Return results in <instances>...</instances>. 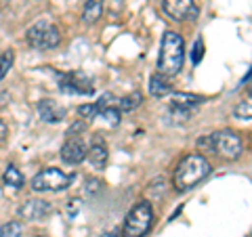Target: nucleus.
Wrapping results in <instances>:
<instances>
[{"label": "nucleus", "instance_id": "obj_1", "mask_svg": "<svg viewBox=\"0 0 252 237\" xmlns=\"http://www.w3.org/2000/svg\"><path fill=\"white\" fill-rule=\"evenodd\" d=\"M210 162L202 153H187L177 166L172 185H175L177 191H189L198 183H202L210 175Z\"/></svg>", "mask_w": 252, "mask_h": 237}, {"label": "nucleus", "instance_id": "obj_2", "mask_svg": "<svg viewBox=\"0 0 252 237\" xmlns=\"http://www.w3.org/2000/svg\"><path fill=\"white\" fill-rule=\"evenodd\" d=\"M185 61V42L183 36L177 31H164L160 44V57H158V69L162 76H177L183 69Z\"/></svg>", "mask_w": 252, "mask_h": 237}, {"label": "nucleus", "instance_id": "obj_3", "mask_svg": "<svg viewBox=\"0 0 252 237\" xmlns=\"http://www.w3.org/2000/svg\"><path fill=\"white\" fill-rule=\"evenodd\" d=\"M152 223H154L152 204L141 200L130 208L128 214H126L124 227H122V237H143L149 233Z\"/></svg>", "mask_w": 252, "mask_h": 237}, {"label": "nucleus", "instance_id": "obj_4", "mask_svg": "<svg viewBox=\"0 0 252 237\" xmlns=\"http://www.w3.org/2000/svg\"><path fill=\"white\" fill-rule=\"evenodd\" d=\"M26 40L36 51H51L61 44V31L51 21H38L26 31Z\"/></svg>", "mask_w": 252, "mask_h": 237}, {"label": "nucleus", "instance_id": "obj_5", "mask_svg": "<svg viewBox=\"0 0 252 237\" xmlns=\"http://www.w3.org/2000/svg\"><path fill=\"white\" fill-rule=\"evenodd\" d=\"M212 151H217L225 160H238L244 151L242 137L231 128H223L212 134Z\"/></svg>", "mask_w": 252, "mask_h": 237}, {"label": "nucleus", "instance_id": "obj_6", "mask_svg": "<svg viewBox=\"0 0 252 237\" xmlns=\"http://www.w3.org/2000/svg\"><path fill=\"white\" fill-rule=\"evenodd\" d=\"M72 183V177L65 175L59 168H44L32 178V189L38 193H46V191H63Z\"/></svg>", "mask_w": 252, "mask_h": 237}, {"label": "nucleus", "instance_id": "obj_7", "mask_svg": "<svg viewBox=\"0 0 252 237\" xmlns=\"http://www.w3.org/2000/svg\"><path fill=\"white\" fill-rule=\"evenodd\" d=\"M55 78L59 82V89L63 92H72V94H93L94 86L93 80L82 72H72V74H57L53 72Z\"/></svg>", "mask_w": 252, "mask_h": 237}, {"label": "nucleus", "instance_id": "obj_8", "mask_svg": "<svg viewBox=\"0 0 252 237\" xmlns=\"http://www.w3.org/2000/svg\"><path fill=\"white\" fill-rule=\"evenodd\" d=\"M162 11L175 21L198 17V6L193 0H162Z\"/></svg>", "mask_w": 252, "mask_h": 237}, {"label": "nucleus", "instance_id": "obj_9", "mask_svg": "<svg viewBox=\"0 0 252 237\" xmlns=\"http://www.w3.org/2000/svg\"><path fill=\"white\" fill-rule=\"evenodd\" d=\"M53 212V206L49 202H44V200H26L21 204V206L17 208V214L19 218L23 220H42L46 218Z\"/></svg>", "mask_w": 252, "mask_h": 237}, {"label": "nucleus", "instance_id": "obj_10", "mask_svg": "<svg viewBox=\"0 0 252 237\" xmlns=\"http://www.w3.org/2000/svg\"><path fill=\"white\" fill-rule=\"evenodd\" d=\"M61 160L65 164H80L82 160H86V145L82 139H76V137H69L65 143L61 147Z\"/></svg>", "mask_w": 252, "mask_h": 237}, {"label": "nucleus", "instance_id": "obj_11", "mask_svg": "<svg viewBox=\"0 0 252 237\" xmlns=\"http://www.w3.org/2000/svg\"><path fill=\"white\" fill-rule=\"evenodd\" d=\"M38 116H40V120L46 122V124H57L61 120H65V107H61L57 101H53V99H42V101H38Z\"/></svg>", "mask_w": 252, "mask_h": 237}, {"label": "nucleus", "instance_id": "obj_12", "mask_svg": "<svg viewBox=\"0 0 252 237\" xmlns=\"http://www.w3.org/2000/svg\"><path fill=\"white\" fill-rule=\"evenodd\" d=\"M86 160H89V164L94 170H103L107 166V149H105V143L101 139L94 141L91 145V149H86Z\"/></svg>", "mask_w": 252, "mask_h": 237}, {"label": "nucleus", "instance_id": "obj_13", "mask_svg": "<svg viewBox=\"0 0 252 237\" xmlns=\"http://www.w3.org/2000/svg\"><path fill=\"white\" fill-rule=\"evenodd\" d=\"M204 103V97L200 94H191V92H172V99H170V105L177 107V109H191L195 112V107Z\"/></svg>", "mask_w": 252, "mask_h": 237}, {"label": "nucleus", "instance_id": "obj_14", "mask_svg": "<svg viewBox=\"0 0 252 237\" xmlns=\"http://www.w3.org/2000/svg\"><path fill=\"white\" fill-rule=\"evenodd\" d=\"M149 94L156 97V99L168 97V94H172V84L162 74H154L152 78H149Z\"/></svg>", "mask_w": 252, "mask_h": 237}, {"label": "nucleus", "instance_id": "obj_15", "mask_svg": "<svg viewBox=\"0 0 252 237\" xmlns=\"http://www.w3.org/2000/svg\"><path fill=\"white\" fill-rule=\"evenodd\" d=\"M103 2H105V0H86L84 9H82L84 23H94L101 17V13H103Z\"/></svg>", "mask_w": 252, "mask_h": 237}, {"label": "nucleus", "instance_id": "obj_16", "mask_svg": "<svg viewBox=\"0 0 252 237\" xmlns=\"http://www.w3.org/2000/svg\"><path fill=\"white\" fill-rule=\"evenodd\" d=\"M141 103H143V94L130 92L128 97H122L120 101H118V109H120V112H132V109H137Z\"/></svg>", "mask_w": 252, "mask_h": 237}, {"label": "nucleus", "instance_id": "obj_17", "mask_svg": "<svg viewBox=\"0 0 252 237\" xmlns=\"http://www.w3.org/2000/svg\"><path fill=\"white\" fill-rule=\"evenodd\" d=\"M4 183L9 187H15V189H21L23 187V175L17 170V166H6L4 170Z\"/></svg>", "mask_w": 252, "mask_h": 237}, {"label": "nucleus", "instance_id": "obj_18", "mask_svg": "<svg viewBox=\"0 0 252 237\" xmlns=\"http://www.w3.org/2000/svg\"><path fill=\"white\" fill-rule=\"evenodd\" d=\"M13 61H15V53L9 49V51H4L2 55H0V80L11 72V67H13Z\"/></svg>", "mask_w": 252, "mask_h": 237}, {"label": "nucleus", "instance_id": "obj_19", "mask_svg": "<svg viewBox=\"0 0 252 237\" xmlns=\"http://www.w3.org/2000/svg\"><path fill=\"white\" fill-rule=\"evenodd\" d=\"M97 118H103L109 126H118V124H120V109H116L114 105L105 107V109H101Z\"/></svg>", "mask_w": 252, "mask_h": 237}, {"label": "nucleus", "instance_id": "obj_20", "mask_svg": "<svg viewBox=\"0 0 252 237\" xmlns=\"http://www.w3.org/2000/svg\"><path fill=\"white\" fill-rule=\"evenodd\" d=\"M19 235H21L19 220H11V223L2 225V229H0V237H19Z\"/></svg>", "mask_w": 252, "mask_h": 237}, {"label": "nucleus", "instance_id": "obj_21", "mask_svg": "<svg viewBox=\"0 0 252 237\" xmlns=\"http://www.w3.org/2000/svg\"><path fill=\"white\" fill-rule=\"evenodd\" d=\"M235 118H240V120H250L252 118V103H250V97L246 101H242V103L235 107Z\"/></svg>", "mask_w": 252, "mask_h": 237}, {"label": "nucleus", "instance_id": "obj_22", "mask_svg": "<svg viewBox=\"0 0 252 237\" xmlns=\"http://www.w3.org/2000/svg\"><path fill=\"white\" fill-rule=\"evenodd\" d=\"M99 112H101V109H99L97 103H89V105H80V107H78V114H80L84 120H94V118L99 116Z\"/></svg>", "mask_w": 252, "mask_h": 237}, {"label": "nucleus", "instance_id": "obj_23", "mask_svg": "<svg viewBox=\"0 0 252 237\" xmlns=\"http://www.w3.org/2000/svg\"><path fill=\"white\" fill-rule=\"evenodd\" d=\"M204 40L202 38H198V40H195V44H193V49H191V63L193 65H198V63L202 61V57H204Z\"/></svg>", "mask_w": 252, "mask_h": 237}, {"label": "nucleus", "instance_id": "obj_24", "mask_svg": "<svg viewBox=\"0 0 252 237\" xmlns=\"http://www.w3.org/2000/svg\"><path fill=\"white\" fill-rule=\"evenodd\" d=\"M101 185H103V183H101L99 178H89V180L84 183V191H86V195H97V193L101 191Z\"/></svg>", "mask_w": 252, "mask_h": 237}, {"label": "nucleus", "instance_id": "obj_25", "mask_svg": "<svg viewBox=\"0 0 252 237\" xmlns=\"http://www.w3.org/2000/svg\"><path fill=\"white\" fill-rule=\"evenodd\" d=\"M170 114H172V118H175V120H179V122H187L189 118L193 116L191 109H177V107H170Z\"/></svg>", "mask_w": 252, "mask_h": 237}, {"label": "nucleus", "instance_id": "obj_26", "mask_svg": "<svg viewBox=\"0 0 252 237\" xmlns=\"http://www.w3.org/2000/svg\"><path fill=\"white\" fill-rule=\"evenodd\" d=\"M84 128H86V124H84V122H74V124H72V126H69V128L65 130V137L69 139V137H74V134L78 137V134H80Z\"/></svg>", "mask_w": 252, "mask_h": 237}, {"label": "nucleus", "instance_id": "obj_27", "mask_svg": "<svg viewBox=\"0 0 252 237\" xmlns=\"http://www.w3.org/2000/svg\"><path fill=\"white\" fill-rule=\"evenodd\" d=\"M80 200H69V216H74L78 214V210H80Z\"/></svg>", "mask_w": 252, "mask_h": 237}, {"label": "nucleus", "instance_id": "obj_28", "mask_svg": "<svg viewBox=\"0 0 252 237\" xmlns=\"http://www.w3.org/2000/svg\"><path fill=\"white\" fill-rule=\"evenodd\" d=\"M6 137V124H4V120L0 118V141H2Z\"/></svg>", "mask_w": 252, "mask_h": 237}, {"label": "nucleus", "instance_id": "obj_29", "mask_svg": "<svg viewBox=\"0 0 252 237\" xmlns=\"http://www.w3.org/2000/svg\"><path fill=\"white\" fill-rule=\"evenodd\" d=\"M9 2H11V0H0V9H4V6L9 4Z\"/></svg>", "mask_w": 252, "mask_h": 237}, {"label": "nucleus", "instance_id": "obj_30", "mask_svg": "<svg viewBox=\"0 0 252 237\" xmlns=\"http://www.w3.org/2000/svg\"><path fill=\"white\" fill-rule=\"evenodd\" d=\"M101 237H118V235H116V233H103Z\"/></svg>", "mask_w": 252, "mask_h": 237}, {"label": "nucleus", "instance_id": "obj_31", "mask_svg": "<svg viewBox=\"0 0 252 237\" xmlns=\"http://www.w3.org/2000/svg\"><path fill=\"white\" fill-rule=\"evenodd\" d=\"M38 237H44V235H38Z\"/></svg>", "mask_w": 252, "mask_h": 237}]
</instances>
